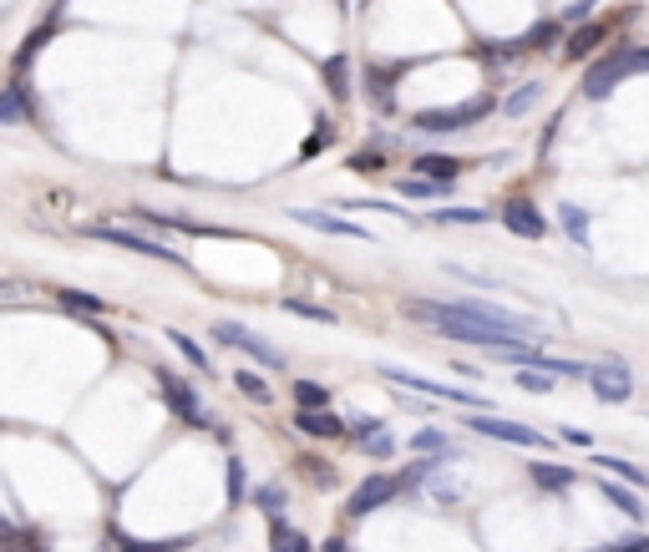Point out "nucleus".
<instances>
[{
    "mask_svg": "<svg viewBox=\"0 0 649 552\" xmlns=\"http://www.w3.org/2000/svg\"><path fill=\"white\" fill-rule=\"evenodd\" d=\"M351 168H355V173H381L385 158H381V152H366V147H360V152L351 158Z\"/></svg>",
    "mask_w": 649,
    "mask_h": 552,
    "instance_id": "c9c22d12",
    "label": "nucleus"
},
{
    "mask_svg": "<svg viewBox=\"0 0 649 552\" xmlns=\"http://www.w3.org/2000/svg\"><path fill=\"white\" fill-rule=\"evenodd\" d=\"M401 198H446V183H431V177H406V183H401Z\"/></svg>",
    "mask_w": 649,
    "mask_h": 552,
    "instance_id": "a878e982",
    "label": "nucleus"
},
{
    "mask_svg": "<svg viewBox=\"0 0 649 552\" xmlns=\"http://www.w3.org/2000/svg\"><path fill=\"white\" fill-rule=\"evenodd\" d=\"M152 376H158V385H162V395H168V406H173V416L177 421H188V426H204L208 416L204 410H198V395H193V385H183V380L173 376V370H152Z\"/></svg>",
    "mask_w": 649,
    "mask_h": 552,
    "instance_id": "6e6552de",
    "label": "nucleus"
},
{
    "mask_svg": "<svg viewBox=\"0 0 649 552\" xmlns=\"http://www.w3.org/2000/svg\"><path fill=\"white\" fill-rule=\"evenodd\" d=\"M234 391L249 395L254 406H269V401H274V395H269V385H265V376H254V370H234Z\"/></svg>",
    "mask_w": 649,
    "mask_h": 552,
    "instance_id": "6ab92c4d",
    "label": "nucleus"
},
{
    "mask_svg": "<svg viewBox=\"0 0 649 552\" xmlns=\"http://www.w3.org/2000/svg\"><path fill=\"white\" fill-rule=\"evenodd\" d=\"M502 223H507V233H517V238H543L548 223L543 213L532 208V198H507L502 204Z\"/></svg>",
    "mask_w": 649,
    "mask_h": 552,
    "instance_id": "1a4fd4ad",
    "label": "nucleus"
},
{
    "mask_svg": "<svg viewBox=\"0 0 649 552\" xmlns=\"http://www.w3.org/2000/svg\"><path fill=\"white\" fill-rule=\"evenodd\" d=\"M259 507L274 512V517H284V507H290V492H284V487H259Z\"/></svg>",
    "mask_w": 649,
    "mask_h": 552,
    "instance_id": "72a5a7b5",
    "label": "nucleus"
},
{
    "mask_svg": "<svg viewBox=\"0 0 649 552\" xmlns=\"http://www.w3.org/2000/svg\"><path fill=\"white\" fill-rule=\"evenodd\" d=\"M213 340H219V345H229V349H238V355H249V360H259L265 370H284V365H290L280 349L269 345V340H259L254 330H244V324H234V320L213 324Z\"/></svg>",
    "mask_w": 649,
    "mask_h": 552,
    "instance_id": "f257e3e1",
    "label": "nucleus"
},
{
    "mask_svg": "<svg viewBox=\"0 0 649 552\" xmlns=\"http://www.w3.org/2000/svg\"><path fill=\"white\" fill-rule=\"evenodd\" d=\"M396 492H406V481H401V477H385V471H381V477H366L351 492V502H345V517H366V512L385 507Z\"/></svg>",
    "mask_w": 649,
    "mask_h": 552,
    "instance_id": "423d86ee",
    "label": "nucleus"
},
{
    "mask_svg": "<svg viewBox=\"0 0 649 552\" xmlns=\"http://www.w3.org/2000/svg\"><path fill=\"white\" fill-rule=\"evenodd\" d=\"M351 208H376V213H391V219H401V223H412V213L401 204H385V198H345Z\"/></svg>",
    "mask_w": 649,
    "mask_h": 552,
    "instance_id": "c756f323",
    "label": "nucleus"
},
{
    "mask_svg": "<svg viewBox=\"0 0 649 552\" xmlns=\"http://www.w3.org/2000/svg\"><path fill=\"white\" fill-rule=\"evenodd\" d=\"M538 97H543V87H538V82H532V87H517L513 97H507V107H502V112H507V116H523L532 102H538Z\"/></svg>",
    "mask_w": 649,
    "mask_h": 552,
    "instance_id": "cd10ccee",
    "label": "nucleus"
},
{
    "mask_svg": "<svg viewBox=\"0 0 649 552\" xmlns=\"http://www.w3.org/2000/svg\"><path fill=\"white\" fill-rule=\"evenodd\" d=\"M599 487H604V496H609V502H614L620 512H629V517H645V507H639V496H635V492H624L620 481H599Z\"/></svg>",
    "mask_w": 649,
    "mask_h": 552,
    "instance_id": "393cba45",
    "label": "nucleus"
},
{
    "mask_svg": "<svg viewBox=\"0 0 649 552\" xmlns=\"http://www.w3.org/2000/svg\"><path fill=\"white\" fill-rule=\"evenodd\" d=\"M604 552H649V538H620V542H609Z\"/></svg>",
    "mask_w": 649,
    "mask_h": 552,
    "instance_id": "58836bf2",
    "label": "nucleus"
},
{
    "mask_svg": "<svg viewBox=\"0 0 649 552\" xmlns=\"http://www.w3.org/2000/svg\"><path fill=\"white\" fill-rule=\"evenodd\" d=\"M620 82H624V66H620V51H614V57L599 61V66L589 72V82H584V97H593V102H604V97H609L614 87H620Z\"/></svg>",
    "mask_w": 649,
    "mask_h": 552,
    "instance_id": "9b49d317",
    "label": "nucleus"
},
{
    "mask_svg": "<svg viewBox=\"0 0 649 552\" xmlns=\"http://www.w3.org/2000/svg\"><path fill=\"white\" fill-rule=\"evenodd\" d=\"M91 238L118 244V248H133V254H143V259H158V263H173V269H183V254H177V248L158 244V238H143V233H133V229H97Z\"/></svg>",
    "mask_w": 649,
    "mask_h": 552,
    "instance_id": "0eeeda50",
    "label": "nucleus"
},
{
    "mask_svg": "<svg viewBox=\"0 0 649 552\" xmlns=\"http://www.w3.org/2000/svg\"><path fill=\"white\" fill-rule=\"evenodd\" d=\"M299 471H305V477H310V487H320V492H330V487H335V466H330V462L299 456Z\"/></svg>",
    "mask_w": 649,
    "mask_h": 552,
    "instance_id": "5701e85b",
    "label": "nucleus"
},
{
    "mask_svg": "<svg viewBox=\"0 0 649 552\" xmlns=\"http://www.w3.org/2000/svg\"><path fill=\"white\" fill-rule=\"evenodd\" d=\"M299 223H305V229H320V233H335V238H376V233L370 229H360V223H351V219H340V213H324V208H299L295 213Z\"/></svg>",
    "mask_w": 649,
    "mask_h": 552,
    "instance_id": "9d476101",
    "label": "nucleus"
},
{
    "mask_svg": "<svg viewBox=\"0 0 649 552\" xmlns=\"http://www.w3.org/2000/svg\"><path fill=\"white\" fill-rule=\"evenodd\" d=\"M324 87H330V97H335V102H345V97H351V61H345V57L324 61Z\"/></svg>",
    "mask_w": 649,
    "mask_h": 552,
    "instance_id": "a211bd4d",
    "label": "nucleus"
},
{
    "mask_svg": "<svg viewBox=\"0 0 649 552\" xmlns=\"http://www.w3.org/2000/svg\"><path fill=\"white\" fill-rule=\"evenodd\" d=\"M477 437L487 441H502V446H548L543 431H532V426H517V421H502V416H467Z\"/></svg>",
    "mask_w": 649,
    "mask_h": 552,
    "instance_id": "39448f33",
    "label": "nucleus"
},
{
    "mask_svg": "<svg viewBox=\"0 0 649 552\" xmlns=\"http://www.w3.org/2000/svg\"><path fill=\"white\" fill-rule=\"evenodd\" d=\"M559 437L568 441V446H593V437L584 431V426H559Z\"/></svg>",
    "mask_w": 649,
    "mask_h": 552,
    "instance_id": "e433bc0d",
    "label": "nucleus"
},
{
    "mask_svg": "<svg viewBox=\"0 0 649 552\" xmlns=\"http://www.w3.org/2000/svg\"><path fill=\"white\" fill-rule=\"evenodd\" d=\"M0 122H5V127L26 122V97H21V82H11V87H5V97H0Z\"/></svg>",
    "mask_w": 649,
    "mask_h": 552,
    "instance_id": "4be33fe9",
    "label": "nucleus"
},
{
    "mask_svg": "<svg viewBox=\"0 0 649 552\" xmlns=\"http://www.w3.org/2000/svg\"><path fill=\"white\" fill-rule=\"evenodd\" d=\"M324 552H345V542H340V538H330V542H324Z\"/></svg>",
    "mask_w": 649,
    "mask_h": 552,
    "instance_id": "79ce46f5",
    "label": "nucleus"
},
{
    "mask_svg": "<svg viewBox=\"0 0 649 552\" xmlns=\"http://www.w3.org/2000/svg\"><path fill=\"white\" fill-rule=\"evenodd\" d=\"M517 385H523V391H538V395H543L548 385H553V376H548V370H532V365H523V370H517Z\"/></svg>",
    "mask_w": 649,
    "mask_h": 552,
    "instance_id": "f704fd0d",
    "label": "nucleus"
},
{
    "mask_svg": "<svg viewBox=\"0 0 649 552\" xmlns=\"http://www.w3.org/2000/svg\"><path fill=\"white\" fill-rule=\"evenodd\" d=\"M599 466H604V477H624V481H635V487H645V481H649L639 466L620 462V456H599Z\"/></svg>",
    "mask_w": 649,
    "mask_h": 552,
    "instance_id": "bb28decb",
    "label": "nucleus"
},
{
    "mask_svg": "<svg viewBox=\"0 0 649 552\" xmlns=\"http://www.w3.org/2000/svg\"><path fill=\"white\" fill-rule=\"evenodd\" d=\"M295 426L305 431V437H315V441H340V437H345V421L330 416V410H299Z\"/></svg>",
    "mask_w": 649,
    "mask_h": 552,
    "instance_id": "f8f14e48",
    "label": "nucleus"
},
{
    "mask_svg": "<svg viewBox=\"0 0 649 552\" xmlns=\"http://www.w3.org/2000/svg\"><path fill=\"white\" fill-rule=\"evenodd\" d=\"M589 385H593V395H599L604 406H624V401L635 395V376H629V365H624L620 355L589 365Z\"/></svg>",
    "mask_w": 649,
    "mask_h": 552,
    "instance_id": "7ed1b4c3",
    "label": "nucleus"
},
{
    "mask_svg": "<svg viewBox=\"0 0 649 552\" xmlns=\"http://www.w3.org/2000/svg\"><path fill=\"white\" fill-rule=\"evenodd\" d=\"M295 406L299 410H330V391L315 380H295Z\"/></svg>",
    "mask_w": 649,
    "mask_h": 552,
    "instance_id": "aec40b11",
    "label": "nucleus"
},
{
    "mask_svg": "<svg viewBox=\"0 0 649 552\" xmlns=\"http://www.w3.org/2000/svg\"><path fill=\"white\" fill-rule=\"evenodd\" d=\"M559 219H563V233H568V238H574L578 248H589V213H584V208H578V204H568V198H563Z\"/></svg>",
    "mask_w": 649,
    "mask_h": 552,
    "instance_id": "f3484780",
    "label": "nucleus"
},
{
    "mask_svg": "<svg viewBox=\"0 0 649 552\" xmlns=\"http://www.w3.org/2000/svg\"><path fill=\"white\" fill-rule=\"evenodd\" d=\"M355 446L366 451V456H376V462H385V456H396V441H391V431H385V426H381V431H370V437H360Z\"/></svg>",
    "mask_w": 649,
    "mask_h": 552,
    "instance_id": "b1692460",
    "label": "nucleus"
},
{
    "mask_svg": "<svg viewBox=\"0 0 649 552\" xmlns=\"http://www.w3.org/2000/svg\"><path fill=\"white\" fill-rule=\"evenodd\" d=\"M284 309H290V315H299V320H310V324H335V315H330V309L305 305V299H284Z\"/></svg>",
    "mask_w": 649,
    "mask_h": 552,
    "instance_id": "c85d7f7f",
    "label": "nucleus"
},
{
    "mask_svg": "<svg viewBox=\"0 0 649 552\" xmlns=\"http://www.w3.org/2000/svg\"><path fill=\"white\" fill-rule=\"evenodd\" d=\"M437 223H487L482 208H437Z\"/></svg>",
    "mask_w": 649,
    "mask_h": 552,
    "instance_id": "473e14b6",
    "label": "nucleus"
},
{
    "mask_svg": "<svg viewBox=\"0 0 649 552\" xmlns=\"http://www.w3.org/2000/svg\"><path fill=\"white\" fill-rule=\"evenodd\" d=\"M244 481H249V477H244V466H238V462H229V496H234V502H238V496H244Z\"/></svg>",
    "mask_w": 649,
    "mask_h": 552,
    "instance_id": "4c0bfd02",
    "label": "nucleus"
},
{
    "mask_svg": "<svg viewBox=\"0 0 649 552\" xmlns=\"http://www.w3.org/2000/svg\"><path fill=\"white\" fill-rule=\"evenodd\" d=\"M57 299H61V309H66V315H102V309H107L97 294H82V290H61Z\"/></svg>",
    "mask_w": 649,
    "mask_h": 552,
    "instance_id": "412c9836",
    "label": "nucleus"
},
{
    "mask_svg": "<svg viewBox=\"0 0 649 552\" xmlns=\"http://www.w3.org/2000/svg\"><path fill=\"white\" fill-rule=\"evenodd\" d=\"M269 552H310V538L299 527H290L284 517H274L269 523Z\"/></svg>",
    "mask_w": 649,
    "mask_h": 552,
    "instance_id": "4468645a",
    "label": "nucleus"
},
{
    "mask_svg": "<svg viewBox=\"0 0 649 552\" xmlns=\"http://www.w3.org/2000/svg\"><path fill=\"white\" fill-rule=\"evenodd\" d=\"M173 345L183 349V355H188V365H198V370H204V376H208V370H213V365H208V355H204V345H198V340H188V334H177V330H173Z\"/></svg>",
    "mask_w": 649,
    "mask_h": 552,
    "instance_id": "7c9ffc66",
    "label": "nucleus"
},
{
    "mask_svg": "<svg viewBox=\"0 0 649 552\" xmlns=\"http://www.w3.org/2000/svg\"><path fill=\"white\" fill-rule=\"evenodd\" d=\"M492 112V97H473V102H462V107H437V112H416L412 116V127L416 132H462V127H473L477 116Z\"/></svg>",
    "mask_w": 649,
    "mask_h": 552,
    "instance_id": "f03ea898",
    "label": "nucleus"
},
{
    "mask_svg": "<svg viewBox=\"0 0 649 552\" xmlns=\"http://www.w3.org/2000/svg\"><path fill=\"white\" fill-rule=\"evenodd\" d=\"M416 173L431 177V183H446V188H452V177L462 173V158H442V152H421V158H416Z\"/></svg>",
    "mask_w": 649,
    "mask_h": 552,
    "instance_id": "ddd939ff",
    "label": "nucleus"
},
{
    "mask_svg": "<svg viewBox=\"0 0 649 552\" xmlns=\"http://www.w3.org/2000/svg\"><path fill=\"white\" fill-rule=\"evenodd\" d=\"M532 481H538V487H543V492H568V487H574V471H568V466H553V462H538L532 466Z\"/></svg>",
    "mask_w": 649,
    "mask_h": 552,
    "instance_id": "dca6fc26",
    "label": "nucleus"
},
{
    "mask_svg": "<svg viewBox=\"0 0 649 552\" xmlns=\"http://www.w3.org/2000/svg\"><path fill=\"white\" fill-rule=\"evenodd\" d=\"M381 376L391 380V385H406V391H421V395H431V401H457V406H473V410H482V406H487L482 395H473V391H457V385H446V380L412 376V370H396V365H381Z\"/></svg>",
    "mask_w": 649,
    "mask_h": 552,
    "instance_id": "20e7f679",
    "label": "nucleus"
},
{
    "mask_svg": "<svg viewBox=\"0 0 649 552\" xmlns=\"http://www.w3.org/2000/svg\"><path fill=\"white\" fill-rule=\"evenodd\" d=\"M412 446L421 451V456H452V446H446V437H442V431H421V437H416Z\"/></svg>",
    "mask_w": 649,
    "mask_h": 552,
    "instance_id": "2f4dec72",
    "label": "nucleus"
},
{
    "mask_svg": "<svg viewBox=\"0 0 649 552\" xmlns=\"http://www.w3.org/2000/svg\"><path fill=\"white\" fill-rule=\"evenodd\" d=\"M330 137H335V127H330V122H320V127H315V137H310V143H305V158H315V147H320V143H330Z\"/></svg>",
    "mask_w": 649,
    "mask_h": 552,
    "instance_id": "ea45409f",
    "label": "nucleus"
},
{
    "mask_svg": "<svg viewBox=\"0 0 649 552\" xmlns=\"http://www.w3.org/2000/svg\"><path fill=\"white\" fill-rule=\"evenodd\" d=\"M183 542H148V548H133V542H122L118 552H177Z\"/></svg>",
    "mask_w": 649,
    "mask_h": 552,
    "instance_id": "a19ab883",
    "label": "nucleus"
},
{
    "mask_svg": "<svg viewBox=\"0 0 649 552\" xmlns=\"http://www.w3.org/2000/svg\"><path fill=\"white\" fill-rule=\"evenodd\" d=\"M604 41H609V26H584V30H574V41L563 46V57H568V61H584L593 46H604Z\"/></svg>",
    "mask_w": 649,
    "mask_h": 552,
    "instance_id": "2eb2a0df",
    "label": "nucleus"
}]
</instances>
